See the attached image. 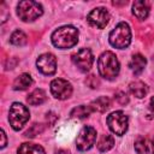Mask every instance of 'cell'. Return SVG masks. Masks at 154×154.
I'll return each instance as SVG.
<instances>
[{
	"label": "cell",
	"instance_id": "obj_20",
	"mask_svg": "<svg viewBox=\"0 0 154 154\" xmlns=\"http://www.w3.org/2000/svg\"><path fill=\"white\" fill-rule=\"evenodd\" d=\"M113 144H114V140H113V137L111 136V135H102L101 137H100V140L97 141V149L100 150V152H107V150H109L112 147H113Z\"/></svg>",
	"mask_w": 154,
	"mask_h": 154
},
{
	"label": "cell",
	"instance_id": "obj_8",
	"mask_svg": "<svg viewBox=\"0 0 154 154\" xmlns=\"http://www.w3.org/2000/svg\"><path fill=\"white\" fill-rule=\"evenodd\" d=\"M72 61L73 64L83 72H87L91 69L94 63V55L88 48H82L77 51L75 54H72Z\"/></svg>",
	"mask_w": 154,
	"mask_h": 154
},
{
	"label": "cell",
	"instance_id": "obj_10",
	"mask_svg": "<svg viewBox=\"0 0 154 154\" xmlns=\"http://www.w3.org/2000/svg\"><path fill=\"white\" fill-rule=\"evenodd\" d=\"M36 66L43 75H53L57 71V59L52 53L41 54L36 60Z\"/></svg>",
	"mask_w": 154,
	"mask_h": 154
},
{
	"label": "cell",
	"instance_id": "obj_14",
	"mask_svg": "<svg viewBox=\"0 0 154 154\" xmlns=\"http://www.w3.org/2000/svg\"><path fill=\"white\" fill-rule=\"evenodd\" d=\"M146 64H147V60H146V58L143 55H141V54H134L132 58H131V60H130L129 66H130V69L132 70V72L135 75H140L143 71Z\"/></svg>",
	"mask_w": 154,
	"mask_h": 154
},
{
	"label": "cell",
	"instance_id": "obj_26",
	"mask_svg": "<svg viewBox=\"0 0 154 154\" xmlns=\"http://www.w3.org/2000/svg\"><path fill=\"white\" fill-rule=\"evenodd\" d=\"M1 140H2V142H1V148H5V147H6V135H5V131H4V130H1Z\"/></svg>",
	"mask_w": 154,
	"mask_h": 154
},
{
	"label": "cell",
	"instance_id": "obj_25",
	"mask_svg": "<svg viewBox=\"0 0 154 154\" xmlns=\"http://www.w3.org/2000/svg\"><path fill=\"white\" fill-rule=\"evenodd\" d=\"M87 84H88L90 88H97V85H99V79H97L95 76L90 75V76L87 78Z\"/></svg>",
	"mask_w": 154,
	"mask_h": 154
},
{
	"label": "cell",
	"instance_id": "obj_11",
	"mask_svg": "<svg viewBox=\"0 0 154 154\" xmlns=\"http://www.w3.org/2000/svg\"><path fill=\"white\" fill-rule=\"evenodd\" d=\"M87 19L93 26H96L99 29H103L109 20V13L103 7H96L88 14Z\"/></svg>",
	"mask_w": 154,
	"mask_h": 154
},
{
	"label": "cell",
	"instance_id": "obj_4",
	"mask_svg": "<svg viewBox=\"0 0 154 154\" xmlns=\"http://www.w3.org/2000/svg\"><path fill=\"white\" fill-rule=\"evenodd\" d=\"M42 6L36 1L24 0L20 1L17 6V14L23 22H32L42 16Z\"/></svg>",
	"mask_w": 154,
	"mask_h": 154
},
{
	"label": "cell",
	"instance_id": "obj_24",
	"mask_svg": "<svg viewBox=\"0 0 154 154\" xmlns=\"http://www.w3.org/2000/svg\"><path fill=\"white\" fill-rule=\"evenodd\" d=\"M114 97H116V100L120 105H126L129 102V97H128V95H126L125 91H118V93H116V96Z\"/></svg>",
	"mask_w": 154,
	"mask_h": 154
},
{
	"label": "cell",
	"instance_id": "obj_27",
	"mask_svg": "<svg viewBox=\"0 0 154 154\" xmlns=\"http://www.w3.org/2000/svg\"><path fill=\"white\" fill-rule=\"evenodd\" d=\"M149 108H150V112L154 114V97H152V100H150V103H149Z\"/></svg>",
	"mask_w": 154,
	"mask_h": 154
},
{
	"label": "cell",
	"instance_id": "obj_6",
	"mask_svg": "<svg viewBox=\"0 0 154 154\" xmlns=\"http://www.w3.org/2000/svg\"><path fill=\"white\" fill-rule=\"evenodd\" d=\"M128 117L124 112L122 111H116L112 112L108 117H107V124L108 128L111 129L112 132H114L116 135H124L128 130Z\"/></svg>",
	"mask_w": 154,
	"mask_h": 154
},
{
	"label": "cell",
	"instance_id": "obj_7",
	"mask_svg": "<svg viewBox=\"0 0 154 154\" xmlns=\"http://www.w3.org/2000/svg\"><path fill=\"white\" fill-rule=\"evenodd\" d=\"M95 140H96V130L93 126H84L79 131L76 140L77 149L81 152H85L90 149L95 143Z\"/></svg>",
	"mask_w": 154,
	"mask_h": 154
},
{
	"label": "cell",
	"instance_id": "obj_15",
	"mask_svg": "<svg viewBox=\"0 0 154 154\" xmlns=\"http://www.w3.org/2000/svg\"><path fill=\"white\" fill-rule=\"evenodd\" d=\"M90 109L91 111H95V112H100V113H103L106 112L109 107H111V101L107 96H100L97 97L96 100H94L91 103H90Z\"/></svg>",
	"mask_w": 154,
	"mask_h": 154
},
{
	"label": "cell",
	"instance_id": "obj_5",
	"mask_svg": "<svg viewBox=\"0 0 154 154\" xmlns=\"http://www.w3.org/2000/svg\"><path fill=\"white\" fill-rule=\"evenodd\" d=\"M29 118H30L29 109L24 105H22L19 102H13L11 105L10 113H8V122H10V125L12 126V129L20 130L26 124Z\"/></svg>",
	"mask_w": 154,
	"mask_h": 154
},
{
	"label": "cell",
	"instance_id": "obj_17",
	"mask_svg": "<svg viewBox=\"0 0 154 154\" xmlns=\"http://www.w3.org/2000/svg\"><path fill=\"white\" fill-rule=\"evenodd\" d=\"M129 89L131 91L132 95H135L136 97L141 99V97H144L148 93V87L147 84H144L143 82L141 81H135V82H131L130 85H129Z\"/></svg>",
	"mask_w": 154,
	"mask_h": 154
},
{
	"label": "cell",
	"instance_id": "obj_12",
	"mask_svg": "<svg viewBox=\"0 0 154 154\" xmlns=\"http://www.w3.org/2000/svg\"><path fill=\"white\" fill-rule=\"evenodd\" d=\"M135 150L137 154H154V141L140 136L135 141Z\"/></svg>",
	"mask_w": 154,
	"mask_h": 154
},
{
	"label": "cell",
	"instance_id": "obj_2",
	"mask_svg": "<svg viewBox=\"0 0 154 154\" xmlns=\"http://www.w3.org/2000/svg\"><path fill=\"white\" fill-rule=\"evenodd\" d=\"M99 73L106 79H113L119 73V61L112 52H105L97 60Z\"/></svg>",
	"mask_w": 154,
	"mask_h": 154
},
{
	"label": "cell",
	"instance_id": "obj_19",
	"mask_svg": "<svg viewBox=\"0 0 154 154\" xmlns=\"http://www.w3.org/2000/svg\"><path fill=\"white\" fill-rule=\"evenodd\" d=\"M26 101H28L29 105H32V106L41 105L46 101V93L42 89H35L31 94L28 95Z\"/></svg>",
	"mask_w": 154,
	"mask_h": 154
},
{
	"label": "cell",
	"instance_id": "obj_3",
	"mask_svg": "<svg viewBox=\"0 0 154 154\" xmlns=\"http://www.w3.org/2000/svg\"><path fill=\"white\" fill-rule=\"evenodd\" d=\"M131 42V31L126 23H119L109 34V43L119 49L126 48Z\"/></svg>",
	"mask_w": 154,
	"mask_h": 154
},
{
	"label": "cell",
	"instance_id": "obj_18",
	"mask_svg": "<svg viewBox=\"0 0 154 154\" xmlns=\"http://www.w3.org/2000/svg\"><path fill=\"white\" fill-rule=\"evenodd\" d=\"M17 154H46L43 148L35 143H23L19 146Z\"/></svg>",
	"mask_w": 154,
	"mask_h": 154
},
{
	"label": "cell",
	"instance_id": "obj_13",
	"mask_svg": "<svg viewBox=\"0 0 154 154\" xmlns=\"http://www.w3.org/2000/svg\"><path fill=\"white\" fill-rule=\"evenodd\" d=\"M132 13L140 20H143L149 14V5L146 1H135L132 5Z\"/></svg>",
	"mask_w": 154,
	"mask_h": 154
},
{
	"label": "cell",
	"instance_id": "obj_21",
	"mask_svg": "<svg viewBox=\"0 0 154 154\" xmlns=\"http://www.w3.org/2000/svg\"><path fill=\"white\" fill-rule=\"evenodd\" d=\"M90 112H91L90 107H87V106H84V105H81V106L75 107V108L71 111L70 116L73 117V118L83 119V118H87V117L90 114Z\"/></svg>",
	"mask_w": 154,
	"mask_h": 154
},
{
	"label": "cell",
	"instance_id": "obj_1",
	"mask_svg": "<svg viewBox=\"0 0 154 154\" xmlns=\"http://www.w3.org/2000/svg\"><path fill=\"white\" fill-rule=\"evenodd\" d=\"M78 41V30L71 25L61 26L52 34V42L60 49L73 47Z\"/></svg>",
	"mask_w": 154,
	"mask_h": 154
},
{
	"label": "cell",
	"instance_id": "obj_16",
	"mask_svg": "<svg viewBox=\"0 0 154 154\" xmlns=\"http://www.w3.org/2000/svg\"><path fill=\"white\" fill-rule=\"evenodd\" d=\"M31 84H32L31 76L28 75V73H22V75H19L14 79V82H13V89H16V90H25Z\"/></svg>",
	"mask_w": 154,
	"mask_h": 154
},
{
	"label": "cell",
	"instance_id": "obj_22",
	"mask_svg": "<svg viewBox=\"0 0 154 154\" xmlns=\"http://www.w3.org/2000/svg\"><path fill=\"white\" fill-rule=\"evenodd\" d=\"M10 41L14 46H24L26 43V35L22 30H16L12 32Z\"/></svg>",
	"mask_w": 154,
	"mask_h": 154
},
{
	"label": "cell",
	"instance_id": "obj_23",
	"mask_svg": "<svg viewBox=\"0 0 154 154\" xmlns=\"http://www.w3.org/2000/svg\"><path fill=\"white\" fill-rule=\"evenodd\" d=\"M45 130V126L42 125V124H32L25 132H24V136L25 137H35L36 135H38V134H41L42 131Z\"/></svg>",
	"mask_w": 154,
	"mask_h": 154
},
{
	"label": "cell",
	"instance_id": "obj_9",
	"mask_svg": "<svg viewBox=\"0 0 154 154\" xmlns=\"http://www.w3.org/2000/svg\"><path fill=\"white\" fill-rule=\"evenodd\" d=\"M51 93L53 94L54 97L59 100H65L71 96L72 94V85L61 78L53 79L51 83Z\"/></svg>",
	"mask_w": 154,
	"mask_h": 154
}]
</instances>
